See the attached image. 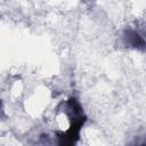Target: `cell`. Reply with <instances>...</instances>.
I'll list each match as a JSON object with an SVG mask.
<instances>
[{
    "mask_svg": "<svg viewBox=\"0 0 146 146\" xmlns=\"http://www.w3.org/2000/svg\"><path fill=\"white\" fill-rule=\"evenodd\" d=\"M123 40H124V43L131 48H135V49H138V50H144L146 49V41L145 39L136 31L133 30H129L124 33L123 35Z\"/></svg>",
    "mask_w": 146,
    "mask_h": 146,
    "instance_id": "6da1fadb",
    "label": "cell"
}]
</instances>
